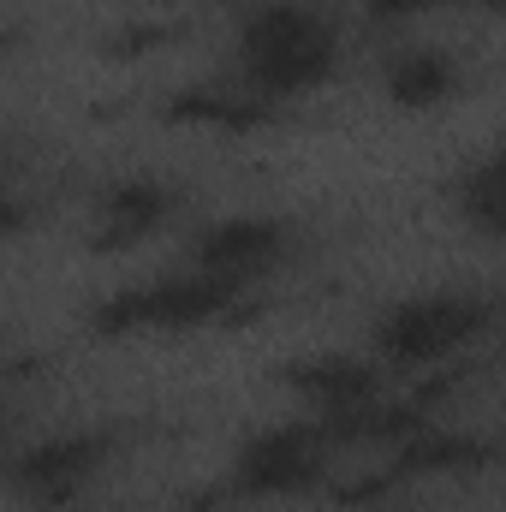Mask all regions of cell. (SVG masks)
I'll use <instances>...</instances> for the list:
<instances>
[{
    "mask_svg": "<svg viewBox=\"0 0 506 512\" xmlns=\"http://www.w3.org/2000/svg\"><path fill=\"white\" fill-rule=\"evenodd\" d=\"M114 441L102 429H66V435H42L36 447H24L12 459V489L42 501V507H66L84 495V483L108 465Z\"/></svg>",
    "mask_w": 506,
    "mask_h": 512,
    "instance_id": "obj_6",
    "label": "cell"
},
{
    "mask_svg": "<svg viewBox=\"0 0 506 512\" xmlns=\"http://www.w3.org/2000/svg\"><path fill=\"white\" fill-rule=\"evenodd\" d=\"M489 459V441L483 435H459V429H417L411 441H399L387 453V471L399 483H417V477H453V471H471Z\"/></svg>",
    "mask_w": 506,
    "mask_h": 512,
    "instance_id": "obj_11",
    "label": "cell"
},
{
    "mask_svg": "<svg viewBox=\"0 0 506 512\" xmlns=\"http://www.w3.org/2000/svg\"><path fill=\"white\" fill-rule=\"evenodd\" d=\"M251 286L239 280H221V274H203V268H179V274H155V280H137L108 292L96 310H90V328L102 340H126V334H185V328H215V322H233L239 316V298Z\"/></svg>",
    "mask_w": 506,
    "mask_h": 512,
    "instance_id": "obj_3",
    "label": "cell"
},
{
    "mask_svg": "<svg viewBox=\"0 0 506 512\" xmlns=\"http://www.w3.org/2000/svg\"><path fill=\"white\" fill-rule=\"evenodd\" d=\"M477 6H495V12H506V0H477Z\"/></svg>",
    "mask_w": 506,
    "mask_h": 512,
    "instance_id": "obj_15",
    "label": "cell"
},
{
    "mask_svg": "<svg viewBox=\"0 0 506 512\" xmlns=\"http://www.w3.org/2000/svg\"><path fill=\"white\" fill-rule=\"evenodd\" d=\"M340 66L334 24L304 0H251L233 36V78L268 102H298L322 90Z\"/></svg>",
    "mask_w": 506,
    "mask_h": 512,
    "instance_id": "obj_1",
    "label": "cell"
},
{
    "mask_svg": "<svg viewBox=\"0 0 506 512\" xmlns=\"http://www.w3.org/2000/svg\"><path fill=\"white\" fill-rule=\"evenodd\" d=\"M381 96L399 114H435L459 96V60L447 48H405L381 72Z\"/></svg>",
    "mask_w": 506,
    "mask_h": 512,
    "instance_id": "obj_10",
    "label": "cell"
},
{
    "mask_svg": "<svg viewBox=\"0 0 506 512\" xmlns=\"http://www.w3.org/2000/svg\"><path fill=\"white\" fill-rule=\"evenodd\" d=\"M143 6H167V0H143Z\"/></svg>",
    "mask_w": 506,
    "mask_h": 512,
    "instance_id": "obj_16",
    "label": "cell"
},
{
    "mask_svg": "<svg viewBox=\"0 0 506 512\" xmlns=\"http://www.w3.org/2000/svg\"><path fill=\"white\" fill-rule=\"evenodd\" d=\"M179 215V191L149 179V173H131V179H114L102 197H96V215H90V251L120 256L137 251L143 239H155L167 221Z\"/></svg>",
    "mask_w": 506,
    "mask_h": 512,
    "instance_id": "obj_8",
    "label": "cell"
},
{
    "mask_svg": "<svg viewBox=\"0 0 506 512\" xmlns=\"http://www.w3.org/2000/svg\"><path fill=\"white\" fill-rule=\"evenodd\" d=\"M334 447L340 435L322 417H292V423H268L239 441L227 489L239 501H298L316 495L334 471Z\"/></svg>",
    "mask_w": 506,
    "mask_h": 512,
    "instance_id": "obj_4",
    "label": "cell"
},
{
    "mask_svg": "<svg viewBox=\"0 0 506 512\" xmlns=\"http://www.w3.org/2000/svg\"><path fill=\"white\" fill-rule=\"evenodd\" d=\"M370 18H387V24H405V18H423L429 6H441V0H358Z\"/></svg>",
    "mask_w": 506,
    "mask_h": 512,
    "instance_id": "obj_14",
    "label": "cell"
},
{
    "mask_svg": "<svg viewBox=\"0 0 506 512\" xmlns=\"http://www.w3.org/2000/svg\"><path fill=\"white\" fill-rule=\"evenodd\" d=\"M286 245H292V233L274 215H221V221L197 227L191 268L221 274V280H239V286H256L268 268H280Z\"/></svg>",
    "mask_w": 506,
    "mask_h": 512,
    "instance_id": "obj_7",
    "label": "cell"
},
{
    "mask_svg": "<svg viewBox=\"0 0 506 512\" xmlns=\"http://www.w3.org/2000/svg\"><path fill=\"white\" fill-rule=\"evenodd\" d=\"M280 387L298 393L310 405V417H322V423L340 429V423L364 417L370 405L387 399V364H381L376 352L370 358L364 352H316V358L286 364L280 370Z\"/></svg>",
    "mask_w": 506,
    "mask_h": 512,
    "instance_id": "obj_5",
    "label": "cell"
},
{
    "mask_svg": "<svg viewBox=\"0 0 506 512\" xmlns=\"http://www.w3.org/2000/svg\"><path fill=\"white\" fill-rule=\"evenodd\" d=\"M459 215L483 239H506V143L459 179Z\"/></svg>",
    "mask_w": 506,
    "mask_h": 512,
    "instance_id": "obj_12",
    "label": "cell"
},
{
    "mask_svg": "<svg viewBox=\"0 0 506 512\" xmlns=\"http://www.w3.org/2000/svg\"><path fill=\"white\" fill-rule=\"evenodd\" d=\"M167 42H173L167 24H126L108 48H114V54H149V48H167Z\"/></svg>",
    "mask_w": 506,
    "mask_h": 512,
    "instance_id": "obj_13",
    "label": "cell"
},
{
    "mask_svg": "<svg viewBox=\"0 0 506 512\" xmlns=\"http://www.w3.org/2000/svg\"><path fill=\"white\" fill-rule=\"evenodd\" d=\"M489 322H495V298H489V292H459V286L411 292V298L387 304L376 316L370 352H376L387 370L435 376V370H447L471 340H483Z\"/></svg>",
    "mask_w": 506,
    "mask_h": 512,
    "instance_id": "obj_2",
    "label": "cell"
},
{
    "mask_svg": "<svg viewBox=\"0 0 506 512\" xmlns=\"http://www.w3.org/2000/svg\"><path fill=\"white\" fill-rule=\"evenodd\" d=\"M161 114L173 126H209V131H251V126H268L274 102L256 96L251 84L239 78H221V84H191V90H173L161 102Z\"/></svg>",
    "mask_w": 506,
    "mask_h": 512,
    "instance_id": "obj_9",
    "label": "cell"
}]
</instances>
